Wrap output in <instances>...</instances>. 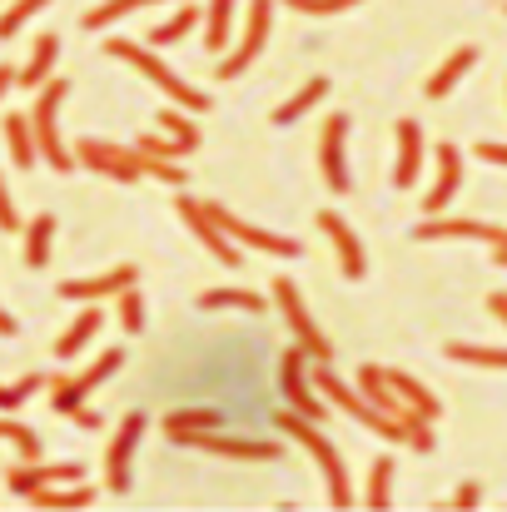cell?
I'll use <instances>...</instances> for the list:
<instances>
[{"mask_svg": "<svg viewBox=\"0 0 507 512\" xmlns=\"http://www.w3.org/2000/svg\"><path fill=\"white\" fill-rule=\"evenodd\" d=\"M105 55H110V60H125V65H135V70H140L150 85H160L169 100H174V105H184L189 115H204V110L214 105L204 90H194L189 80H179V75L169 70L165 60L155 55V45H135V40H120V35H115V40H105Z\"/></svg>", "mask_w": 507, "mask_h": 512, "instance_id": "1", "label": "cell"}, {"mask_svg": "<svg viewBox=\"0 0 507 512\" xmlns=\"http://www.w3.org/2000/svg\"><path fill=\"white\" fill-rule=\"evenodd\" d=\"M279 433H289L294 443H304L309 453H314V463L324 468V483H329V503L334 508H353V483H348V468L338 463V448L314 428V418H304V413H294V408H284L279 418Z\"/></svg>", "mask_w": 507, "mask_h": 512, "instance_id": "2", "label": "cell"}, {"mask_svg": "<svg viewBox=\"0 0 507 512\" xmlns=\"http://www.w3.org/2000/svg\"><path fill=\"white\" fill-rule=\"evenodd\" d=\"M314 383H319V393H324L334 408H343V413H348L353 423H363L368 433H378V438H388V443H408V438H413V433H408V423H398V418H388L383 408H373V403H368L353 383H343V378H338L329 363H319Z\"/></svg>", "mask_w": 507, "mask_h": 512, "instance_id": "3", "label": "cell"}, {"mask_svg": "<svg viewBox=\"0 0 507 512\" xmlns=\"http://www.w3.org/2000/svg\"><path fill=\"white\" fill-rule=\"evenodd\" d=\"M70 95L65 80H45L35 90V105H30V130H35V145H40V160L50 165L55 174L75 170V150L60 145V100Z\"/></svg>", "mask_w": 507, "mask_h": 512, "instance_id": "4", "label": "cell"}, {"mask_svg": "<svg viewBox=\"0 0 507 512\" xmlns=\"http://www.w3.org/2000/svg\"><path fill=\"white\" fill-rule=\"evenodd\" d=\"M269 294H274V309H284V324H289L294 343H299V348H304L314 363H329V358H334V343L324 339V329L314 324V314H309V304H304L299 284L279 274V279L269 284Z\"/></svg>", "mask_w": 507, "mask_h": 512, "instance_id": "5", "label": "cell"}, {"mask_svg": "<svg viewBox=\"0 0 507 512\" xmlns=\"http://www.w3.org/2000/svg\"><path fill=\"white\" fill-rule=\"evenodd\" d=\"M75 165H85L90 174H105V179H115V184H140V179H150V174H145V155H140L135 145L85 140V135H80V145H75Z\"/></svg>", "mask_w": 507, "mask_h": 512, "instance_id": "6", "label": "cell"}, {"mask_svg": "<svg viewBox=\"0 0 507 512\" xmlns=\"http://www.w3.org/2000/svg\"><path fill=\"white\" fill-rule=\"evenodd\" d=\"M269 30H274V0H249V25H244V35L224 50V60L214 65V75H219V80H239V75L259 60V50L269 45Z\"/></svg>", "mask_w": 507, "mask_h": 512, "instance_id": "7", "label": "cell"}, {"mask_svg": "<svg viewBox=\"0 0 507 512\" xmlns=\"http://www.w3.org/2000/svg\"><path fill=\"white\" fill-rule=\"evenodd\" d=\"M204 214L239 244V249H259V254H274V259H299L304 254V244L299 239H289V234H274V229H259V224H244V219H234L224 204H214V199H204Z\"/></svg>", "mask_w": 507, "mask_h": 512, "instance_id": "8", "label": "cell"}, {"mask_svg": "<svg viewBox=\"0 0 507 512\" xmlns=\"http://www.w3.org/2000/svg\"><path fill=\"white\" fill-rule=\"evenodd\" d=\"M120 368H125V348H105L80 378H50V383H55L50 408H55V413H75V408H85V398H90L100 383H110Z\"/></svg>", "mask_w": 507, "mask_h": 512, "instance_id": "9", "label": "cell"}, {"mask_svg": "<svg viewBox=\"0 0 507 512\" xmlns=\"http://www.w3.org/2000/svg\"><path fill=\"white\" fill-rule=\"evenodd\" d=\"M309 353L294 343V348H284V358H279V393H284V403L294 408V413H304V418H324V393H314V378H309Z\"/></svg>", "mask_w": 507, "mask_h": 512, "instance_id": "10", "label": "cell"}, {"mask_svg": "<svg viewBox=\"0 0 507 512\" xmlns=\"http://www.w3.org/2000/svg\"><path fill=\"white\" fill-rule=\"evenodd\" d=\"M174 209H179V219L189 224V234H194V239H199V244L214 254V264H224V269H239V264H244L239 244H234V239H229V234H224V229H219V224L204 214V199L179 194V204H174Z\"/></svg>", "mask_w": 507, "mask_h": 512, "instance_id": "11", "label": "cell"}, {"mask_svg": "<svg viewBox=\"0 0 507 512\" xmlns=\"http://www.w3.org/2000/svg\"><path fill=\"white\" fill-rule=\"evenodd\" d=\"M145 413H125V423H120V433L110 438V453H105V488L110 493H130V458H135V448H140V438H145Z\"/></svg>", "mask_w": 507, "mask_h": 512, "instance_id": "12", "label": "cell"}, {"mask_svg": "<svg viewBox=\"0 0 507 512\" xmlns=\"http://www.w3.org/2000/svg\"><path fill=\"white\" fill-rule=\"evenodd\" d=\"M319 170H324V184H329L334 194H348V189H353V179H348V115H329V120H324Z\"/></svg>", "mask_w": 507, "mask_h": 512, "instance_id": "13", "label": "cell"}, {"mask_svg": "<svg viewBox=\"0 0 507 512\" xmlns=\"http://www.w3.org/2000/svg\"><path fill=\"white\" fill-rule=\"evenodd\" d=\"M174 443H184V448H204V453H214V458H239V463H274V458H279L274 443H259V438H224L219 428H209V433H189V438H174Z\"/></svg>", "mask_w": 507, "mask_h": 512, "instance_id": "14", "label": "cell"}, {"mask_svg": "<svg viewBox=\"0 0 507 512\" xmlns=\"http://www.w3.org/2000/svg\"><path fill=\"white\" fill-rule=\"evenodd\" d=\"M413 239L433 244V239H483L493 249H507V224H483V219H443V214H428V224L413 229Z\"/></svg>", "mask_w": 507, "mask_h": 512, "instance_id": "15", "label": "cell"}, {"mask_svg": "<svg viewBox=\"0 0 507 512\" xmlns=\"http://www.w3.org/2000/svg\"><path fill=\"white\" fill-rule=\"evenodd\" d=\"M135 279H140V269H135V264H115L110 274H95V279H70V284H60V299H75V304L115 299V294H125Z\"/></svg>", "mask_w": 507, "mask_h": 512, "instance_id": "16", "label": "cell"}, {"mask_svg": "<svg viewBox=\"0 0 507 512\" xmlns=\"http://www.w3.org/2000/svg\"><path fill=\"white\" fill-rule=\"evenodd\" d=\"M319 229L329 234V244L338 249V269H343V279H363L368 259H363V244H358V234L348 229V219L334 214V209H324V214H319Z\"/></svg>", "mask_w": 507, "mask_h": 512, "instance_id": "17", "label": "cell"}, {"mask_svg": "<svg viewBox=\"0 0 507 512\" xmlns=\"http://www.w3.org/2000/svg\"><path fill=\"white\" fill-rule=\"evenodd\" d=\"M358 393H363L373 408H383L388 418H398V423H408V413H413V408H403V398H398L393 383H388V368H378V363H358ZM408 433H413V423H408Z\"/></svg>", "mask_w": 507, "mask_h": 512, "instance_id": "18", "label": "cell"}, {"mask_svg": "<svg viewBox=\"0 0 507 512\" xmlns=\"http://www.w3.org/2000/svg\"><path fill=\"white\" fill-rule=\"evenodd\" d=\"M458 184H463V150H458V145H438V179H433L423 209H428V214H443V209L453 204Z\"/></svg>", "mask_w": 507, "mask_h": 512, "instance_id": "19", "label": "cell"}, {"mask_svg": "<svg viewBox=\"0 0 507 512\" xmlns=\"http://www.w3.org/2000/svg\"><path fill=\"white\" fill-rule=\"evenodd\" d=\"M473 65H478V45H458V50H453V55H448V60H443L433 75H428L423 95H428V100H443V95H453V90H458V80H463Z\"/></svg>", "mask_w": 507, "mask_h": 512, "instance_id": "20", "label": "cell"}, {"mask_svg": "<svg viewBox=\"0 0 507 512\" xmlns=\"http://www.w3.org/2000/svg\"><path fill=\"white\" fill-rule=\"evenodd\" d=\"M418 170H423V130H418V120H398V165H393V184H398V189L418 184Z\"/></svg>", "mask_w": 507, "mask_h": 512, "instance_id": "21", "label": "cell"}, {"mask_svg": "<svg viewBox=\"0 0 507 512\" xmlns=\"http://www.w3.org/2000/svg\"><path fill=\"white\" fill-rule=\"evenodd\" d=\"M55 60H60V35H55V30L35 35V45H30V60H25V70H20V85L40 90L45 80H55Z\"/></svg>", "mask_w": 507, "mask_h": 512, "instance_id": "22", "label": "cell"}, {"mask_svg": "<svg viewBox=\"0 0 507 512\" xmlns=\"http://www.w3.org/2000/svg\"><path fill=\"white\" fill-rule=\"evenodd\" d=\"M100 324H105V314H100L95 304H90L85 314H75V324H70V329H65L60 339H55V358H60V363L80 358V353H85V343H90L95 334H100Z\"/></svg>", "mask_w": 507, "mask_h": 512, "instance_id": "23", "label": "cell"}, {"mask_svg": "<svg viewBox=\"0 0 507 512\" xmlns=\"http://www.w3.org/2000/svg\"><path fill=\"white\" fill-rule=\"evenodd\" d=\"M5 145H10V165H15V170H35L40 145H35L30 115H5Z\"/></svg>", "mask_w": 507, "mask_h": 512, "instance_id": "24", "label": "cell"}, {"mask_svg": "<svg viewBox=\"0 0 507 512\" xmlns=\"http://www.w3.org/2000/svg\"><path fill=\"white\" fill-rule=\"evenodd\" d=\"M388 383H393V393L403 398V408H413V413H423V418H433V423L443 418V403H438V398H433V393H428V388L413 378V373H403V368H388Z\"/></svg>", "mask_w": 507, "mask_h": 512, "instance_id": "25", "label": "cell"}, {"mask_svg": "<svg viewBox=\"0 0 507 512\" xmlns=\"http://www.w3.org/2000/svg\"><path fill=\"white\" fill-rule=\"evenodd\" d=\"M30 503H35V508H50V512L90 508V503H95V488H90L85 478H80V483H50V488H40Z\"/></svg>", "mask_w": 507, "mask_h": 512, "instance_id": "26", "label": "cell"}, {"mask_svg": "<svg viewBox=\"0 0 507 512\" xmlns=\"http://www.w3.org/2000/svg\"><path fill=\"white\" fill-rule=\"evenodd\" d=\"M234 5H239V0H209V5H204V45H209L214 55L229 50V35H234Z\"/></svg>", "mask_w": 507, "mask_h": 512, "instance_id": "27", "label": "cell"}, {"mask_svg": "<svg viewBox=\"0 0 507 512\" xmlns=\"http://www.w3.org/2000/svg\"><path fill=\"white\" fill-rule=\"evenodd\" d=\"M324 95H329V75H314L304 90H294V95H289V100L274 110V125H294V120H304V115H309Z\"/></svg>", "mask_w": 507, "mask_h": 512, "instance_id": "28", "label": "cell"}, {"mask_svg": "<svg viewBox=\"0 0 507 512\" xmlns=\"http://www.w3.org/2000/svg\"><path fill=\"white\" fill-rule=\"evenodd\" d=\"M199 20H204V10H199L194 0H184V5H179L174 15H165V25H155V30H150V45H155V50H165V45H179V40H184V35H189V30L199 25Z\"/></svg>", "mask_w": 507, "mask_h": 512, "instance_id": "29", "label": "cell"}, {"mask_svg": "<svg viewBox=\"0 0 507 512\" xmlns=\"http://www.w3.org/2000/svg\"><path fill=\"white\" fill-rule=\"evenodd\" d=\"M50 244H55V214H35L25 224V269H45Z\"/></svg>", "mask_w": 507, "mask_h": 512, "instance_id": "30", "label": "cell"}, {"mask_svg": "<svg viewBox=\"0 0 507 512\" xmlns=\"http://www.w3.org/2000/svg\"><path fill=\"white\" fill-rule=\"evenodd\" d=\"M209 428H224V413L219 408H179L165 418L169 438H189V433H209Z\"/></svg>", "mask_w": 507, "mask_h": 512, "instance_id": "31", "label": "cell"}, {"mask_svg": "<svg viewBox=\"0 0 507 512\" xmlns=\"http://www.w3.org/2000/svg\"><path fill=\"white\" fill-rule=\"evenodd\" d=\"M199 309H244V314H264V294L254 289H204L199 294Z\"/></svg>", "mask_w": 507, "mask_h": 512, "instance_id": "32", "label": "cell"}, {"mask_svg": "<svg viewBox=\"0 0 507 512\" xmlns=\"http://www.w3.org/2000/svg\"><path fill=\"white\" fill-rule=\"evenodd\" d=\"M393 503V458H373V473H368V488H363V508L383 512Z\"/></svg>", "mask_w": 507, "mask_h": 512, "instance_id": "33", "label": "cell"}, {"mask_svg": "<svg viewBox=\"0 0 507 512\" xmlns=\"http://www.w3.org/2000/svg\"><path fill=\"white\" fill-rule=\"evenodd\" d=\"M145 5H160V0H105V5H95V10H85V30H105V25H115V20H125V15H135V10H145Z\"/></svg>", "mask_w": 507, "mask_h": 512, "instance_id": "34", "label": "cell"}, {"mask_svg": "<svg viewBox=\"0 0 507 512\" xmlns=\"http://www.w3.org/2000/svg\"><path fill=\"white\" fill-rule=\"evenodd\" d=\"M443 353L478 368H507V348H488V343H443Z\"/></svg>", "mask_w": 507, "mask_h": 512, "instance_id": "35", "label": "cell"}, {"mask_svg": "<svg viewBox=\"0 0 507 512\" xmlns=\"http://www.w3.org/2000/svg\"><path fill=\"white\" fill-rule=\"evenodd\" d=\"M135 150H140V155H150V160H184V155H194L189 145L169 140L165 130H150V135H140V140H135Z\"/></svg>", "mask_w": 507, "mask_h": 512, "instance_id": "36", "label": "cell"}, {"mask_svg": "<svg viewBox=\"0 0 507 512\" xmlns=\"http://www.w3.org/2000/svg\"><path fill=\"white\" fill-rule=\"evenodd\" d=\"M155 130H165L169 140H179V145H189V150H199V125H194L189 115H179V110H160V120H155Z\"/></svg>", "mask_w": 507, "mask_h": 512, "instance_id": "37", "label": "cell"}, {"mask_svg": "<svg viewBox=\"0 0 507 512\" xmlns=\"http://www.w3.org/2000/svg\"><path fill=\"white\" fill-rule=\"evenodd\" d=\"M115 314H120V329H125V334H140V329H145V299L135 294V284H130L125 294H115Z\"/></svg>", "mask_w": 507, "mask_h": 512, "instance_id": "38", "label": "cell"}, {"mask_svg": "<svg viewBox=\"0 0 507 512\" xmlns=\"http://www.w3.org/2000/svg\"><path fill=\"white\" fill-rule=\"evenodd\" d=\"M45 5H50V0H10V5H5V15H0V40H10V35H15L35 10H45Z\"/></svg>", "mask_w": 507, "mask_h": 512, "instance_id": "39", "label": "cell"}, {"mask_svg": "<svg viewBox=\"0 0 507 512\" xmlns=\"http://www.w3.org/2000/svg\"><path fill=\"white\" fill-rule=\"evenodd\" d=\"M0 438H5V443H15V453H20L25 463H35V458H40V438H35L25 423H5V418H0Z\"/></svg>", "mask_w": 507, "mask_h": 512, "instance_id": "40", "label": "cell"}, {"mask_svg": "<svg viewBox=\"0 0 507 512\" xmlns=\"http://www.w3.org/2000/svg\"><path fill=\"white\" fill-rule=\"evenodd\" d=\"M289 10H299V15H343V10H353L358 0H284Z\"/></svg>", "mask_w": 507, "mask_h": 512, "instance_id": "41", "label": "cell"}, {"mask_svg": "<svg viewBox=\"0 0 507 512\" xmlns=\"http://www.w3.org/2000/svg\"><path fill=\"white\" fill-rule=\"evenodd\" d=\"M0 229H5V234L20 229V214H15V204H10V194H5V174H0Z\"/></svg>", "mask_w": 507, "mask_h": 512, "instance_id": "42", "label": "cell"}, {"mask_svg": "<svg viewBox=\"0 0 507 512\" xmlns=\"http://www.w3.org/2000/svg\"><path fill=\"white\" fill-rule=\"evenodd\" d=\"M473 150H478V160H488V165H507V145H498V140H478Z\"/></svg>", "mask_w": 507, "mask_h": 512, "instance_id": "43", "label": "cell"}, {"mask_svg": "<svg viewBox=\"0 0 507 512\" xmlns=\"http://www.w3.org/2000/svg\"><path fill=\"white\" fill-rule=\"evenodd\" d=\"M478 503H483V488H478V483H463V488H458V493H453V508H478Z\"/></svg>", "mask_w": 507, "mask_h": 512, "instance_id": "44", "label": "cell"}, {"mask_svg": "<svg viewBox=\"0 0 507 512\" xmlns=\"http://www.w3.org/2000/svg\"><path fill=\"white\" fill-rule=\"evenodd\" d=\"M70 418H75V428H85V433H90V428H100V423H105V418H100V413H95V408H75V413H70Z\"/></svg>", "mask_w": 507, "mask_h": 512, "instance_id": "45", "label": "cell"}, {"mask_svg": "<svg viewBox=\"0 0 507 512\" xmlns=\"http://www.w3.org/2000/svg\"><path fill=\"white\" fill-rule=\"evenodd\" d=\"M15 80H20V70H10V65H0V100L10 95V85H15Z\"/></svg>", "mask_w": 507, "mask_h": 512, "instance_id": "46", "label": "cell"}, {"mask_svg": "<svg viewBox=\"0 0 507 512\" xmlns=\"http://www.w3.org/2000/svg\"><path fill=\"white\" fill-rule=\"evenodd\" d=\"M488 309H493V314L507 324V294H488Z\"/></svg>", "mask_w": 507, "mask_h": 512, "instance_id": "47", "label": "cell"}, {"mask_svg": "<svg viewBox=\"0 0 507 512\" xmlns=\"http://www.w3.org/2000/svg\"><path fill=\"white\" fill-rule=\"evenodd\" d=\"M0 334H5V339H15V334H20V324H15L5 309H0Z\"/></svg>", "mask_w": 507, "mask_h": 512, "instance_id": "48", "label": "cell"}, {"mask_svg": "<svg viewBox=\"0 0 507 512\" xmlns=\"http://www.w3.org/2000/svg\"><path fill=\"white\" fill-rule=\"evenodd\" d=\"M498 264H503V269H507V249H498Z\"/></svg>", "mask_w": 507, "mask_h": 512, "instance_id": "49", "label": "cell"}, {"mask_svg": "<svg viewBox=\"0 0 507 512\" xmlns=\"http://www.w3.org/2000/svg\"><path fill=\"white\" fill-rule=\"evenodd\" d=\"M5 393H10V388H0V408H5Z\"/></svg>", "mask_w": 507, "mask_h": 512, "instance_id": "50", "label": "cell"}]
</instances>
